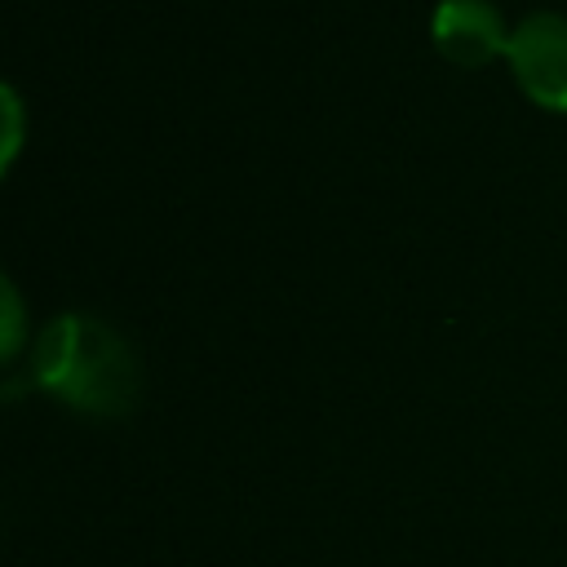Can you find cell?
<instances>
[{
  "label": "cell",
  "mask_w": 567,
  "mask_h": 567,
  "mask_svg": "<svg viewBox=\"0 0 567 567\" xmlns=\"http://www.w3.org/2000/svg\"><path fill=\"white\" fill-rule=\"evenodd\" d=\"M31 377L40 390L89 416H124L142 394V368L124 332L84 310L44 323Z\"/></svg>",
  "instance_id": "obj_1"
},
{
  "label": "cell",
  "mask_w": 567,
  "mask_h": 567,
  "mask_svg": "<svg viewBox=\"0 0 567 567\" xmlns=\"http://www.w3.org/2000/svg\"><path fill=\"white\" fill-rule=\"evenodd\" d=\"M505 58L532 102L567 111V13H527L505 44Z\"/></svg>",
  "instance_id": "obj_2"
},
{
  "label": "cell",
  "mask_w": 567,
  "mask_h": 567,
  "mask_svg": "<svg viewBox=\"0 0 567 567\" xmlns=\"http://www.w3.org/2000/svg\"><path fill=\"white\" fill-rule=\"evenodd\" d=\"M430 35L461 66H478L492 53H505L509 44L505 18L492 0H439L430 18Z\"/></svg>",
  "instance_id": "obj_3"
},
{
  "label": "cell",
  "mask_w": 567,
  "mask_h": 567,
  "mask_svg": "<svg viewBox=\"0 0 567 567\" xmlns=\"http://www.w3.org/2000/svg\"><path fill=\"white\" fill-rule=\"evenodd\" d=\"M0 111H4V142H0V164H13L18 146H22V102H18V89L4 84L0 89Z\"/></svg>",
  "instance_id": "obj_4"
},
{
  "label": "cell",
  "mask_w": 567,
  "mask_h": 567,
  "mask_svg": "<svg viewBox=\"0 0 567 567\" xmlns=\"http://www.w3.org/2000/svg\"><path fill=\"white\" fill-rule=\"evenodd\" d=\"M0 297H4V341H0V354L13 359L18 346H22V297H18V284L9 275L0 279Z\"/></svg>",
  "instance_id": "obj_5"
}]
</instances>
